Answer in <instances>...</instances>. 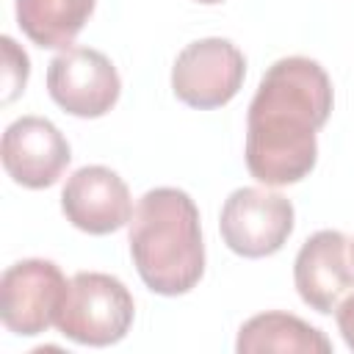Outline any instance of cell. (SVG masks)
Listing matches in <instances>:
<instances>
[{"instance_id": "obj_16", "label": "cell", "mask_w": 354, "mask_h": 354, "mask_svg": "<svg viewBox=\"0 0 354 354\" xmlns=\"http://www.w3.org/2000/svg\"><path fill=\"white\" fill-rule=\"evenodd\" d=\"M351 257H354V241H351Z\"/></svg>"}, {"instance_id": "obj_3", "label": "cell", "mask_w": 354, "mask_h": 354, "mask_svg": "<svg viewBox=\"0 0 354 354\" xmlns=\"http://www.w3.org/2000/svg\"><path fill=\"white\" fill-rule=\"evenodd\" d=\"M136 318V301L127 285L105 271H77L69 279L64 307L58 313V332L80 346L119 343Z\"/></svg>"}, {"instance_id": "obj_2", "label": "cell", "mask_w": 354, "mask_h": 354, "mask_svg": "<svg viewBox=\"0 0 354 354\" xmlns=\"http://www.w3.org/2000/svg\"><path fill=\"white\" fill-rule=\"evenodd\" d=\"M127 243L141 282L158 296H183L205 274L199 207L183 188H149L133 210Z\"/></svg>"}, {"instance_id": "obj_11", "label": "cell", "mask_w": 354, "mask_h": 354, "mask_svg": "<svg viewBox=\"0 0 354 354\" xmlns=\"http://www.w3.org/2000/svg\"><path fill=\"white\" fill-rule=\"evenodd\" d=\"M238 354L254 351H296V354H332V340L290 313H257L241 329L235 340Z\"/></svg>"}, {"instance_id": "obj_1", "label": "cell", "mask_w": 354, "mask_h": 354, "mask_svg": "<svg viewBox=\"0 0 354 354\" xmlns=\"http://www.w3.org/2000/svg\"><path fill=\"white\" fill-rule=\"evenodd\" d=\"M335 91L326 69L304 55L274 61L249 102L246 169L271 188L304 180L318 160L315 133L326 124Z\"/></svg>"}, {"instance_id": "obj_13", "label": "cell", "mask_w": 354, "mask_h": 354, "mask_svg": "<svg viewBox=\"0 0 354 354\" xmlns=\"http://www.w3.org/2000/svg\"><path fill=\"white\" fill-rule=\"evenodd\" d=\"M0 47H3V102H11L19 91H25V83L30 75V61H28L25 50H19L11 36H3Z\"/></svg>"}, {"instance_id": "obj_8", "label": "cell", "mask_w": 354, "mask_h": 354, "mask_svg": "<svg viewBox=\"0 0 354 354\" xmlns=\"http://www.w3.org/2000/svg\"><path fill=\"white\" fill-rule=\"evenodd\" d=\"M293 285L310 310L321 315L335 313L337 304L354 290V257L348 235L340 230L313 232L293 260Z\"/></svg>"}, {"instance_id": "obj_6", "label": "cell", "mask_w": 354, "mask_h": 354, "mask_svg": "<svg viewBox=\"0 0 354 354\" xmlns=\"http://www.w3.org/2000/svg\"><path fill=\"white\" fill-rule=\"evenodd\" d=\"M64 271L44 257H28L8 266L0 277V318L3 326L19 337L47 332L64 307Z\"/></svg>"}, {"instance_id": "obj_9", "label": "cell", "mask_w": 354, "mask_h": 354, "mask_svg": "<svg viewBox=\"0 0 354 354\" xmlns=\"http://www.w3.org/2000/svg\"><path fill=\"white\" fill-rule=\"evenodd\" d=\"M0 158L6 174L22 188H50L61 180L72 160L69 141L44 116L14 119L0 144Z\"/></svg>"}, {"instance_id": "obj_15", "label": "cell", "mask_w": 354, "mask_h": 354, "mask_svg": "<svg viewBox=\"0 0 354 354\" xmlns=\"http://www.w3.org/2000/svg\"><path fill=\"white\" fill-rule=\"evenodd\" d=\"M196 3H202V6H216V3H224V0H196Z\"/></svg>"}, {"instance_id": "obj_14", "label": "cell", "mask_w": 354, "mask_h": 354, "mask_svg": "<svg viewBox=\"0 0 354 354\" xmlns=\"http://www.w3.org/2000/svg\"><path fill=\"white\" fill-rule=\"evenodd\" d=\"M335 321H337V329H340L346 346L354 351V290L337 304V310H335Z\"/></svg>"}, {"instance_id": "obj_4", "label": "cell", "mask_w": 354, "mask_h": 354, "mask_svg": "<svg viewBox=\"0 0 354 354\" xmlns=\"http://www.w3.org/2000/svg\"><path fill=\"white\" fill-rule=\"evenodd\" d=\"M296 224V210L288 196L268 191V188H254L243 185L235 188L218 216V230L230 252L257 260L277 254Z\"/></svg>"}, {"instance_id": "obj_10", "label": "cell", "mask_w": 354, "mask_h": 354, "mask_svg": "<svg viewBox=\"0 0 354 354\" xmlns=\"http://www.w3.org/2000/svg\"><path fill=\"white\" fill-rule=\"evenodd\" d=\"M61 210L72 227L88 235H108L130 224L133 196L127 183L108 166H80L61 191Z\"/></svg>"}, {"instance_id": "obj_7", "label": "cell", "mask_w": 354, "mask_h": 354, "mask_svg": "<svg viewBox=\"0 0 354 354\" xmlns=\"http://www.w3.org/2000/svg\"><path fill=\"white\" fill-rule=\"evenodd\" d=\"M47 91L66 113L100 119L119 102L122 80L105 53L94 47H66L47 64Z\"/></svg>"}, {"instance_id": "obj_12", "label": "cell", "mask_w": 354, "mask_h": 354, "mask_svg": "<svg viewBox=\"0 0 354 354\" xmlns=\"http://www.w3.org/2000/svg\"><path fill=\"white\" fill-rule=\"evenodd\" d=\"M97 0H17V25L44 50H66L86 28Z\"/></svg>"}, {"instance_id": "obj_5", "label": "cell", "mask_w": 354, "mask_h": 354, "mask_svg": "<svg viewBox=\"0 0 354 354\" xmlns=\"http://www.w3.org/2000/svg\"><path fill=\"white\" fill-rule=\"evenodd\" d=\"M246 58L221 36H207L185 44L171 66V91L180 102L199 111L227 105L243 86Z\"/></svg>"}]
</instances>
